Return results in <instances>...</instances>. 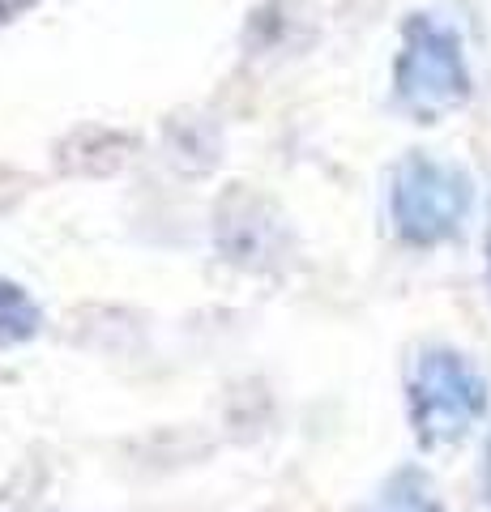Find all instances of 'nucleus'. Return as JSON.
<instances>
[{
  "instance_id": "nucleus-1",
  "label": "nucleus",
  "mask_w": 491,
  "mask_h": 512,
  "mask_svg": "<svg viewBox=\"0 0 491 512\" xmlns=\"http://www.w3.org/2000/svg\"><path fill=\"white\" fill-rule=\"evenodd\" d=\"M410 423L423 444H453L483 419L487 384L457 350H423L406 380Z\"/></svg>"
},
{
  "instance_id": "nucleus-2",
  "label": "nucleus",
  "mask_w": 491,
  "mask_h": 512,
  "mask_svg": "<svg viewBox=\"0 0 491 512\" xmlns=\"http://www.w3.org/2000/svg\"><path fill=\"white\" fill-rule=\"evenodd\" d=\"M470 210V188L457 171L415 158L406 163L398 175V188H393V218H398V231L415 244H436L457 231V222Z\"/></svg>"
},
{
  "instance_id": "nucleus-3",
  "label": "nucleus",
  "mask_w": 491,
  "mask_h": 512,
  "mask_svg": "<svg viewBox=\"0 0 491 512\" xmlns=\"http://www.w3.org/2000/svg\"><path fill=\"white\" fill-rule=\"evenodd\" d=\"M402 90L410 103H423V107H449L462 99L466 69L453 39L436 35V30H419L402 60Z\"/></svg>"
},
{
  "instance_id": "nucleus-4",
  "label": "nucleus",
  "mask_w": 491,
  "mask_h": 512,
  "mask_svg": "<svg viewBox=\"0 0 491 512\" xmlns=\"http://www.w3.org/2000/svg\"><path fill=\"white\" fill-rule=\"evenodd\" d=\"M368 512H445V504H440L432 478L423 470H402L380 487V495L372 500Z\"/></svg>"
},
{
  "instance_id": "nucleus-5",
  "label": "nucleus",
  "mask_w": 491,
  "mask_h": 512,
  "mask_svg": "<svg viewBox=\"0 0 491 512\" xmlns=\"http://www.w3.org/2000/svg\"><path fill=\"white\" fill-rule=\"evenodd\" d=\"M39 325V312L18 286H5L0 282V342H22L30 338Z\"/></svg>"
},
{
  "instance_id": "nucleus-6",
  "label": "nucleus",
  "mask_w": 491,
  "mask_h": 512,
  "mask_svg": "<svg viewBox=\"0 0 491 512\" xmlns=\"http://www.w3.org/2000/svg\"><path fill=\"white\" fill-rule=\"evenodd\" d=\"M487 457H491V448H487ZM487 491H491V461H487Z\"/></svg>"
}]
</instances>
